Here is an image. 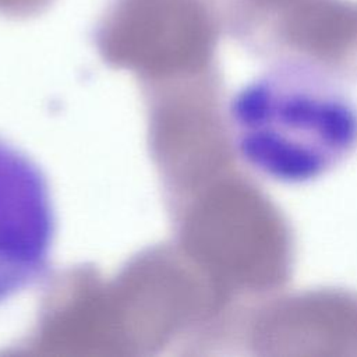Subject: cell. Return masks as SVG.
I'll list each match as a JSON object with an SVG mask.
<instances>
[{
    "instance_id": "obj_3",
    "label": "cell",
    "mask_w": 357,
    "mask_h": 357,
    "mask_svg": "<svg viewBox=\"0 0 357 357\" xmlns=\"http://www.w3.org/2000/svg\"><path fill=\"white\" fill-rule=\"evenodd\" d=\"M289 28L304 45L333 46L357 31V8L340 0H303L293 8Z\"/></svg>"
},
{
    "instance_id": "obj_1",
    "label": "cell",
    "mask_w": 357,
    "mask_h": 357,
    "mask_svg": "<svg viewBox=\"0 0 357 357\" xmlns=\"http://www.w3.org/2000/svg\"><path fill=\"white\" fill-rule=\"evenodd\" d=\"M227 121L243 163L278 184L319 180L357 148V102L307 67L276 68L244 84L229 100Z\"/></svg>"
},
{
    "instance_id": "obj_5",
    "label": "cell",
    "mask_w": 357,
    "mask_h": 357,
    "mask_svg": "<svg viewBox=\"0 0 357 357\" xmlns=\"http://www.w3.org/2000/svg\"><path fill=\"white\" fill-rule=\"evenodd\" d=\"M259 3H268V4H282V3H289L293 0H257Z\"/></svg>"
},
{
    "instance_id": "obj_4",
    "label": "cell",
    "mask_w": 357,
    "mask_h": 357,
    "mask_svg": "<svg viewBox=\"0 0 357 357\" xmlns=\"http://www.w3.org/2000/svg\"><path fill=\"white\" fill-rule=\"evenodd\" d=\"M56 0H0V14L14 20H26L47 11Z\"/></svg>"
},
{
    "instance_id": "obj_2",
    "label": "cell",
    "mask_w": 357,
    "mask_h": 357,
    "mask_svg": "<svg viewBox=\"0 0 357 357\" xmlns=\"http://www.w3.org/2000/svg\"><path fill=\"white\" fill-rule=\"evenodd\" d=\"M54 234L46 176L25 152L0 137V304L45 275Z\"/></svg>"
}]
</instances>
